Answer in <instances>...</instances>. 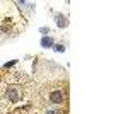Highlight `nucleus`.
I'll return each mask as SVG.
<instances>
[{"instance_id": "nucleus-1", "label": "nucleus", "mask_w": 128, "mask_h": 114, "mask_svg": "<svg viewBox=\"0 0 128 114\" xmlns=\"http://www.w3.org/2000/svg\"><path fill=\"white\" fill-rule=\"evenodd\" d=\"M50 99H51V102H55V104H62V102H63V92H62V90H53V92L50 94Z\"/></svg>"}, {"instance_id": "nucleus-2", "label": "nucleus", "mask_w": 128, "mask_h": 114, "mask_svg": "<svg viewBox=\"0 0 128 114\" xmlns=\"http://www.w3.org/2000/svg\"><path fill=\"white\" fill-rule=\"evenodd\" d=\"M41 46L46 48V49H50V48L55 46V41H53L51 36H43V38H41Z\"/></svg>"}, {"instance_id": "nucleus-3", "label": "nucleus", "mask_w": 128, "mask_h": 114, "mask_svg": "<svg viewBox=\"0 0 128 114\" xmlns=\"http://www.w3.org/2000/svg\"><path fill=\"white\" fill-rule=\"evenodd\" d=\"M55 19H56V26H58V27H67V26H68V20H67V17H65L63 14H56Z\"/></svg>"}, {"instance_id": "nucleus-4", "label": "nucleus", "mask_w": 128, "mask_h": 114, "mask_svg": "<svg viewBox=\"0 0 128 114\" xmlns=\"http://www.w3.org/2000/svg\"><path fill=\"white\" fill-rule=\"evenodd\" d=\"M7 97H9L12 102H17L19 101V94H17L16 89H7Z\"/></svg>"}, {"instance_id": "nucleus-5", "label": "nucleus", "mask_w": 128, "mask_h": 114, "mask_svg": "<svg viewBox=\"0 0 128 114\" xmlns=\"http://www.w3.org/2000/svg\"><path fill=\"white\" fill-rule=\"evenodd\" d=\"M55 51H58V53H63V51H65V46H63V44H55Z\"/></svg>"}, {"instance_id": "nucleus-6", "label": "nucleus", "mask_w": 128, "mask_h": 114, "mask_svg": "<svg viewBox=\"0 0 128 114\" xmlns=\"http://www.w3.org/2000/svg\"><path fill=\"white\" fill-rule=\"evenodd\" d=\"M46 114H55V113H53V111H48V113H46Z\"/></svg>"}]
</instances>
